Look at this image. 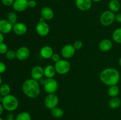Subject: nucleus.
I'll return each mask as SVG.
<instances>
[{
    "label": "nucleus",
    "instance_id": "1",
    "mask_svg": "<svg viewBox=\"0 0 121 120\" xmlns=\"http://www.w3.org/2000/svg\"><path fill=\"white\" fill-rule=\"evenodd\" d=\"M99 78L104 84L110 87L118 84L120 80V74L115 68H107L102 71Z\"/></svg>",
    "mask_w": 121,
    "mask_h": 120
},
{
    "label": "nucleus",
    "instance_id": "2",
    "mask_svg": "<svg viewBox=\"0 0 121 120\" xmlns=\"http://www.w3.org/2000/svg\"><path fill=\"white\" fill-rule=\"evenodd\" d=\"M24 94L30 98H36L40 94V84L37 80L33 78L26 80L22 85Z\"/></svg>",
    "mask_w": 121,
    "mask_h": 120
},
{
    "label": "nucleus",
    "instance_id": "3",
    "mask_svg": "<svg viewBox=\"0 0 121 120\" xmlns=\"http://www.w3.org/2000/svg\"><path fill=\"white\" fill-rule=\"evenodd\" d=\"M2 106L5 110L12 112L16 110L18 107V100L14 95L9 94L7 96H3L2 102Z\"/></svg>",
    "mask_w": 121,
    "mask_h": 120
},
{
    "label": "nucleus",
    "instance_id": "4",
    "mask_svg": "<svg viewBox=\"0 0 121 120\" xmlns=\"http://www.w3.org/2000/svg\"><path fill=\"white\" fill-rule=\"evenodd\" d=\"M115 21V14L110 10L105 11L100 16V22L104 26H109Z\"/></svg>",
    "mask_w": 121,
    "mask_h": 120
},
{
    "label": "nucleus",
    "instance_id": "5",
    "mask_svg": "<svg viewBox=\"0 0 121 120\" xmlns=\"http://www.w3.org/2000/svg\"><path fill=\"white\" fill-rule=\"evenodd\" d=\"M57 74L60 75H65L70 71L71 68L70 63L65 60H60L56 62L54 65Z\"/></svg>",
    "mask_w": 121,
    "mask_h": 120
},
{
    "label": "nucleus",
    "instance_id": "6",
    "mask_svg": "<svg viewBox=\"0 0 121 120\" xmlns=\"http://www.w3.org/2000/svg\"><path fill=\"white\" fill-rule=\"evenodd\" d=\"M59 101V97L54 93L48 94L44 99V105L46 108L51 110L57 107Z\"/></svg>",
    "mask_w": 121,
    "mask_h": 120
},
{
    "label": "nucleus",
    "instance_id": "7",
    "mask_svg": "<svg viewBox=\"0 0 121 120\" xmlns=\"http://www.w3.org/2000/svg\"><path fill=\"white\" fill-rule=\"evenodd\" d=\"M43 86L44 91L47 94H54L58 89V82L53 78H47Z\"/></svg>",
    "mask_w": 121,
    "mask_h": 120
},
{
    "label": "nucleus",
    "instance_id": "8",
    "mask_svg": "<svg viewBox=\"0 0 121 120\" xmlns=\"http://www.w3.org/2000/svg\"><path fill=\"white\" fill-rule=\"evenodd\" d=\"M35 31L40 36H45L49 34L50 27L46 21L39 22L35 26Z\"/></svg>",
    "mask_w": 121,
    "mask_h": 120
},
{
    "label": "nucleus",
    "instance_id": "9",
    "mask_svg": "<svg viewBox=\"0 0 121 120\" xmlns=\"http://www.w3.org/2000/svg\"><path fill=\"white\" fill-rule=\"evenodd\" d=\"M76 49L73 45L66 44L62 47L61 50V54L63 58L66 59L73 57L75 54Z\"/></svg>",
    "mask_w": 121,
    "mask_h": 120
},
{
    "label": "nucleus",
    "instance_id": "10",
    "mask_svg": "<svg viewBox=\"0 0 121 120\" xmlns=\"http://www.w3.org/2000/svg\"><path fill=\"white\" fill-rule=\"evenodd\" d=\"M17 58L20 61H25L28 58L30 55V49L27 47H21L16 51Z\"/></svg>",
    "mask_w": 121,
    "mask_h": 120
},
{
    "label": "nucleus",
    "instance_id": "11",
    "mask_svg": "<svg viewBox=\"0 0 121 120\" xmlns=\"http://www.w3.org/2000/svg\"><path fill=\"white\" fill-rule=\"evenodd\" d=\"M13 25L7 19L0 20V32L3 34H9L13 31Z\"/></svg>",
    "mask_w": 121,
    "mask_h": 120
},
{
    "label": "nucleus",
    "instance_id": "12",
    "mask_svg": "<svg viewBox=\"0 0 121 120\" xmlns=\"http://www.w3.org/2000/svg\"><path fill=\"white\" fill-rule=\"evenodd\" d=\"M28 0H14L13 8L17 12H22L28 8Z\"/></svg>",
    "mask_w": 121,
    "mask_h": 120
},
{
    "label": "nucleus",
    "instance_id": "13",
    "mask_svg": "<svg viewBox=\"0 0 121 120\" xmlns=\"http://www.w3.org/2000/svg\"><path fill=\"white\" fill-rule=\"evenodd\" d=\"M30 74L31 78L37 80V81H39L41 78L43 77V76H44V68L41 66H35L32 68Z\"/></svg>",
    "mask_w": 121,
    "mask_h": 120
},
{
    "label": "nucleus",
    "instance_id": "14",
    "mask_svg": "<svg viewBox=\"0 0 121 120\" xmlns=\"http://www.w3.org/2000/svg\"><path fill=\"white\" fill-rule=\"evenodd\" d=\"M76 5L80 11H85L91 9L92 5V0H76Z\"/></svg>",
    "mask_w": 121,
    "mask_h": 120
},
{
    "label": "nucleus",
    "instance_id": "15",
    "mask_svg": "<svg viewBox=\"0 0 121 120\" xmlns=\"http://www.w3.org/2000/svg\"><path fill=\"white\" fill-rule=\"evenodd\" d=\"M13 31L18 35H24L27 32V27L25 24L22 22H17L13 25Z\"/></svg>",
    "mask_w": 121,
    "mask_h": 120
},
{
    "label": "nucleus",
    "instance_id": "16",
    "mask_svg": "<svg viewBox=\"0 0 121 120\" xmlns=\"http://www.w3.org/2000/svg\"><path fill=\"white\" fill-rule=\"evenodd\" d=\"M113 47L112 41L109 39H104L99 44V48L102 52L109 51Z\"/></svg>",
    "mask_w": 121,
    "mask_h": 120
},
{
    "label": "nucleus",
    "instance_id": "17",
    "mask_svg": "<svg viewBox=\"0 0 121 120\" xmlns=\"http://www.w3.org/2000/svg\"><path fill=\"white\" fill-rule=\"evenodd\" d=\"M54 52L53 48L48 45L43 46L40 49V55L44 59L51 58Z\"/></svg>",
    "mask_w": 121,
    "mask_h": 120
},
{
    "label": "nucleus",
    "instance_id": "18",
    "mask_svg": "<svg viewBox=\"0 0 121 120\" xmlns=\"http://www.w3.org/2000/svg\"><path fill=\"white\" fill-rule=\"evenodd\" d=\"M41 17L44 18L46 20H51L54 17V12L53 9L48 7H44L42 8L40 11Z\"/></svg>",
    "mask_w": 121,
    "mask_h": 120
},
{
    "label": "nucleus",
    "instance_id": "19",
    "mask_svg": "<svg viewBox=\"0 0 121 120\" xmlns=\"http://www.w3.org/2000/svg\"><path fill=\"white\" fill-rule=\"evenodd\" d=\"M56 73L55 67L52 65H47L44 68V75L47 78H52L54 77Z\"/></svg>",
    "mask_w": 121,
    "mask_h": 120
},
{
    "label": "nucleus",
    "instance_id": "20",
    "mask_svg": "<svg viewBox=\"0 0 121 120\" xmlns=\"http://www.w3.org/2000/svg\"><path fill=\"white\" fill-rule=\"evenodd\" d=\"M109 10L113 12H117L121 8V4L118 0H111L109 2Z\"/></svg>",
    "mask_w": 121,
    "mask_h": 120
},
{
    "label": "nucleus",
    "instance_id": "21",
    "mask_svg": "<svg viewBox=\"0 0 121 120\" xmlns=\"http://www.w3.org/2000/svg\"><path fill=\"white\" fill-rule=\"evenodd\" d=\"M121 105V100L118 96L111 98L109 101V106L111 109L118 108Z\"/></svg>",
    "mask_w": 121,
    "mask_h": 120
},
{
    "label": "nucleus",
    "instance_id": "22",
    "mask_svg": "<svg viewBox=\"0 0 121 120\" xmlns=\"http://www.w3.org/2000/svg\"><path fill=\"white\" fill-rule=\"evenodd\" d=\"M119 91L120 90H119L118 86H117V85H115L110 86L108 90V94L109 96L111 97H116L119 95Z\"/></svg>",
    "mask_w": 121,
    "mask_h": 120
},
{
    "label": "nucleus",
    "instance_id": "23",
    "mask_svg": "<svg viewBox=\"0 0 121 120\" xmlns=\"http://www.w3.org/2000/svg\"><path fill=\"white\" fill-rule=\"evenodd\" d=\"M11 87L7 84H2L0 86V95L2 96H7L10 94Z\"/></svg>",
    "mask_w": 121,
    "mask_h": 120
},
{
    "label": "nucleus",
    "instance_id": "24",
    "mask_svg": "<svg viewBox=\"0 0 121 120\" xmlns=\"http://www.w3.org/2000/svg\"><path fill=\"white\" fill-rule=\"evenodd\" d=\"M51 114L52 116L56 118H60L64 115V111L61 108L59 107H56L51 109Z\"/></svg>",
    "mask_w": 121,
    "mask_h": 120
},
{
    "label": "nucleus",
    "instance_id": "25",
    "mask_svg": "<svg viewBox=\"0 0 121 120\" xmlns=\"http://www.w3.org/2000/svg\"><path fill=\"white\" fill-rule=\"evenodd\" d=\"M113 41L118 44H121V28L116 29L112 34Z\"/></svg>",
    "mask_w": 121,
    "mask_h": 120
},
{
    "label": "nucleus",
    "instance_id": "26",
    "mask_svg": "<svg viewBox=\"0 0 121 120\" xmlns=\"http://www.w3.org/2000/svg\"><path fill=\"white\" fill-rule=\"evenodd\" d=\"M15 120H31V116L28 112H21L17 115Z\"/></svg>",
    "mask_w": 121,
    "mask_h": 120
},
{
    "label": "nucleus",
    "instance_id": "27",
    "mask_svg": "<svg viewBox=\"0 0 121 120\" xmlns=\"http://www.w3.org/2000/svg\"><path fill=\"white\" fill-rule=\"evenodd\" d=\"M7 20L14 25L17 22V15L16 13L13 11L8 12L7 15Z\"/></svg>",
    "mask_w": 121,
    "mask_h": 120
},
{
    "label": "nucleus",
    "instance_id": "28",
    "mask_svg": "<svg viewBox=\"0 0 121 120\" xmlns=\"http://www.w3.org/2000/svg\"><path fill=\"white\" fill-rule=\"evenodd\" d=\"M5 57L8 60H13L17 58L16 51L13 50V49H9L6 52Z\"/></svg>",
    "mask_w": 121,
    "mask_h": 120
},
{
    "label": "nucleus",
    "instance_id": "29",
    "mask_svg": "<svg viewBox=\"0 0 121 120\" xmlns=\"http://www.w3.org/2000/svg\"><path fill=\"white\" fill-rule=\"evenodd\" d=\"M8 51V46L5 43L2 42V43L0 44V54H5Z\"/></svg>",
    "mask_w": 121,
    "mask_h": 120
},
{
    "label": "nucleus",
    "instance_id": "30",
    "mask_svg": "<svg viewBox=\"0 0 121 120\" xmlns=\"http://www.w3.org/2000/svg\"><path fill=\"white\" fill-rule=\"evenodd\" d=\"M73 47L75 48L76 50L80 49L83 47V42L81 41H76L73 44Z\"/></svg>",
    "mask_w": 121,
    "mask_h": 120
},
{
    "label": "nucleus",
    "instance_id": "31",
    "mask_svg": "<svg viewBox=\"0 0 121 120\" xmlns=\"http://www.w3.org/2000/svg\"><path fill=\"white\" fill-rule=\"evenodd\" d=\"M1 2L6 7H10L11 5L13 6L14 0H1Z\"/></svg>",
    "mask_w": 121,
    "mask_h": 120
},
{
    "label": "nucleus",
    "instance_id": "32",
    "mask_svg": "<svg viewBox=\"0 0 121 120\" xmlns=\"http://www.w3.org/2000/svg\"><path fill=\"white\" fill-rule=\"evenodd\" d=\"M52 60H53V61H54V62H58L59 61H60L61 59H60V55H59V54H57V53H54V54H53V55H52Z\"/></svg>",
    "mask_w": 121,
    "mask_h": 120
},
{
    "label": "nucleus",
    "instance_id": "33",
    "mask_svg": "<svg viewBox=\"0 0 121 120\" xmlns=\"http://www.w3.org/2000/svg\"><path fill=\"white\" fill-rule=\"evenodd\" d=\"M7 69V67L4 62L0 61V74L4 72Z\"/></svg>",
    "mask_w": 121,
    "mask_h": 120
},
{
    "label": "nucleus",
    "instance_id": "34",
    "mask_svg": "<svg viewBox=\"0 0 121 120\" xmlns=\"http://www.w3.org/2000/svg\"><path fill=\"white\" fill-rule=\"evenodd\" d=\"M28 7H30V8H34L37 5L36 1H34V0H29L28 2Z\"/></svg>",
    "mask_w": 121,
    "mask_h": 120
},
{
    "label": "nucleus",
    "instance_id": "35",
    "mask_svg": "<svg viewBox=\"0 0 121 120\" xmlns=\"http://www.w3.org/2000/svg\"><path fill=\"white\" fill-rule=\"evenodd\" d=\"M115 21L118 23L121 24V13L115 15Z\"/></svg>",
    "mask_w": 121,
    "mask_h": 120
},
{
    "label": "nucleus",
    "instance_id": "36",
    "mask_svg": "<svg viewBox=\"0 0 121 120\" xmlns=\"http://www.w3.org/2000/svg\"><path fill=\"white\" fill-rule=\"evenodd\" d=\"M46 80H47V78L43 77V78H41L40 80H39V82H40V84L41 85H44V84L45 82H46Z\"/></svg>",
    "mask_w": 121,
    "mask_h": 120
},
{
    "label": "nucleus",
    "instance_id": "37",
    "mask_svg": "<svg viewBox=\"0 0 121 120\" xmlns=\"http://www.w3.org/2000/svg\"><path fill=\"white\" fill-rule=\"evenodd\" d=\"M4 34L0 32V44L4 42Z\"/></svg>",
    "mask_w": 121,
    "mask_h": 120
},
{
    "label": "nucleus",
    "instance_id": "38",
    "mask_svg": "<svg viewBox=\"0 0 121 120\" xmlns=\"http://www.w3.org/2000/svg\"><path fill=\"white\" fill-rule=\"evenodd\" d=\"M4 109V107H3V106H2V104L0 102V115H2V113H3Z\"/></svg>",
    "mask_w": 121,
    "mask_h": 120
},
{
    "label": "nucleus",
    "instance_id": "39",
    "mask_svg": "<svg viewBox=\"0 0 121 120\" xmlns=\"http://www.w3.org/2000/svg\"><path fill=\"white\" fill-rule=\"evenodd\" d=\"M118 63H119V65L121 67V57L118 60Z\"/></svg>",
    "mask_w": 121,
    "mask_h": 120
},
{
    "label": "nucleus",
    "instance_id": "40",
    "mask_svg": "<svg viewBox=\"0 0 121 120\" xmlns=\"http://www.w3.org/2000/svg\"><path fill=\"white\" fill-rule=\"evenodd\" d=\"M2 100H3V96H1V95H0V102H2Z\"/></svg>",
    "mask_w": 121,
    "mask_h": 120
},
{
    "label": "nucleus",
    "instance_id": "41",
    "mask_svg": "<svg viewBox=\"0 0 121 120\" xmlns=\"http://www.w3.org/2000/svg\"><path fill=\"white\" fill-rule=\"evenodd\" d=\"M2 84V77L1 76V74H0V86Z\"/></svg>",
    "mask_w": 121,
    "mask_h": 120
},
{
    "label": "nucleus",
    "instance_id": "42",
    "mask_svg": "<svg viewBox=\"0 0 121 120\" xmlns=\"http://www.w3.org/2000/svg\"><path fill=\"white\" fill-rule=\"evenodd\" d=\"M92 1H94V2H99V1H101L102 0H92Z\"/></svg>",
    "mask_w": 121,
    "mask_h": 120
},
{
    "label": "nucleus",
    "instance_id": "43",
    "mask_svg": "<svg viewBox=\"0 0 121 120\" xmlns=\"http://www.w3.org/2000/svg\"><path fill=\"white\" fill-rule=\"evenodd\" d=\"M7 120H14V118H8Z\"/></svg>",
    "mask_w": 121,
    "mask_h": 120
},
{
    "label": "nucleus",
    "instance_id": "44",
    "mask_svg": "<svg viewBox=\"0 0 121 120\" xmlns=\"http://www.w3.org/2000/svg\"><path fill=\"white\" fill-rule=\"evenodd\" d=\"M0 120H3V119H2V118H1V116H0Z\"/></svg>",
    "mask_w": 121,
    "mask_h": 120
},
{
    "label": "nucleus",
    "instance_id": "45",
    "mask_svg": "<svg viewBox=\"0 0 121 120\" xmlns=\"http://www.w3.org/2000/svg\"><path fill=\"white\" fill-rule=\"evenodd\" d=\"M56 1H59V0H56Z\"/></svg>",
    "mask_w": 121,
    "mask_h": 120
},
{
    "label": "nucleus",
    "instance_id": "46",
    "mask_svg": "<svg viewBox=\"0 0 121 120\" xmlns=\"http://www.w3.org/2000/svg\"><path fill=\"white\" fill-rule=\"evenodd\" d=\"M34 1H37V0H34Z\"/></svg>",
    "mask_w": 121,
    "mask_h": 120
}]
</instances>
